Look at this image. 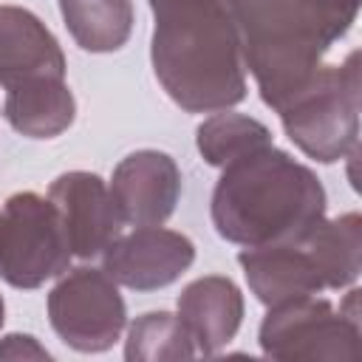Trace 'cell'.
Listing matches in <instances>:
<instances>
[{
	"label": "cell",
	"instance_id": "6da1fadb",
	"mask_svg": "<svg viewBox=\"0 0 362 362\" xmlns=\"http://www.w3.org/2000/svg\"><path fill=\"white\" fill-rule=\"evenodd\" d=\"M153 8V71L187 113L229 110L246 99L238 31L221 0H147Z\"/></svg>",
	"mask_w": 362,
	"mask_h": 362
},
{
	"label": "cell",
	"instance_id": "7a4b0ae2",
	"mask_svg": "<svg viewBox=\"0 0 362 362\" xmlns=\"http://www.w3.org/2000/svg\"><path fill=\"white\" fill-rule=\"evenodd\" d=\"M212 223L238 246L294 243L325 218V189L314 170L274 144L221 167Z\"/></svg>",
	"mask_w": 362,
	"mask_h": 362
},
{
	"label": "cell",
	"instance_id": "3957f363",
	"mask_svg": "<svg viewBox=\"0 0 362 362\" xmlns=\"http://www.w3.org/2000/svg\"><path fill=\"white\" fill-rule=\"evenodd\" d=\"M263 102L283 110L322 68L331 42L294 0H221Z\"/></svg>",
	"mask_w": 362,
	"mask_h": 362
},
{
	"label": "cell",
	"instance_id": "277c9868",
	"mask_svg": "<svg viewBox=\"0 0 362 362\" xmlns=\"http://www.w3.org/2000/svg\"><path fill=\"white\" fill-rule=\"evenodd\" d=\"M286 136L322 164L356 153L359 141V54L342 65H322L314 79L277 110Z\"/></svg>",
	"mask_w": 362,
	"mask_h": 362
},
{
	"label": "cell",
	"instance_id": "5b68a950",
	"mask_svg": "<svg viewBox=\"0 0 362 362\" xmlns=\"http://www.w3.org/2000/svg\"><path fill=\"white\" fill-rule=\"evenodd\" d=\"M359 288L348 291L345 308H334L314 294L269 305L260 325V348L272 359L308 362H356L359 359Z\"/></svg>",
	"mask_w": 362,
	"mask_h": 362
},
{
	"label": "cell",
	"instance_id": "8992f818",
	"mask_svg": "<svg viewBox=\"0 0 362 362\" xmlns=\"http://www.w3.org/2000/svg\"><path fill=\"white\" fill-rule=\"evenodd\" d=\"M68 263V235L51 198L14 192L0 206V280L14 288H37L59 277Z\"/></svg>",
	"mask_w": 362,
	"mask_h": 362
},
{
	"label": "cell",
	"instance_id": "52a82bcc",
	"mask_svg": "<svg viewBox=\"0 0 362 362\" xmlns=\"http://www.w3.org/2000/svg\"><path fill=\"white\" fill-rule=\"evenodd\" d=\"M48 320L65 345L82 354H99L124 331L127 308L105 269L79 266L51 288Z\"/></svg>",
	"mask_w": 362,
	"mask_h": 362
},
{
	"label": "cell",
	"instance_id": "ba28073f",
	"mask_svg": "<svg viewBox=\"0 0 362 362\" xmlns=\"http://www.w3.org/2000/svg\"><path fill=\"white\" fill-rule=\"evenodd\" d=\"M195 260V246L187 235L161 226H136L119 235L102 252L105 274L133 291H156L175 283Z\"/></svg>",
	"mask_w": 362,
	"mask_h": 362
},
{
	"label": "cell",
	"instance_id": "9c48e42d",
	"mask_svg": "<svg viewBox=\"0 0 362 362\" xmlns=\"http://www.w3.org/2000/svg\"><path fill=\"white\" fill-rule=\"evenodd\" d=\"M48 198L62 218L71 255L96 257L122 235L124 221L113 204V195L93 173H62L48 187Z\"/></svg>",
	"mask_w": 362,
	"mask_h": 362
},
{
	"label": "cell",
	"instance_id": "30bf717a",
	"mask_svg": "<svg viewBox=\"0 0 362 362\" xmlns=\"http://www.w3.org/2000/svg\"><path fill=\"white\" fill-rule=\"evenodd\" d=\"M110 195L124 223L161 226L181 198V170L161 150H136L116 164Z\"/></svg>",
	"mask_w": 362,
	"mask_h": 362
},
{
	"label": "cell",
	"instance_id": "8fae6325",
	"mask_svg": "<svg viewBox=\"0 0 362 362\" xmlns=\"http://www.w3.org/2000/svg\"><path fill=\"white\" fill-rule=\"evenodd\" d=\"M238 263L243 266L252 294L263 305H277V303L308 297L325 288L322 274L311 252L305 249L303 238L294 243L249 246L238 255Z\"/></svg>",
	"mask_w": 362,
	"mask_h": 362
},
{
	"label": "cell",
	"instance_id": "7c38bea8",
	"mask_svg": "<svg viewBox=\"0 0 362 362\" xmlns=\"http://www.w3.org/2000/svg\"><path fill=\"white\" fill-rule=\"evenodd\" d=\"M178 320L187 328L195 354L212 356L235 339L243 320V294L229 277H198L178 297Z\"/></svg>",
	"mask_w": 362,
	"mask_h": 362
},
{
	"label": "cell",
	"instance_id": "4fadbf2b",
	"mask_svg": "<svg viewBox=\"0 0 362 362\" xmlns=\"http://www.w3.org/2000/svg\"><path fill=\"white\" fill-rule=\"evenodd\" d=\"M28 76H65V57L45 23L20 6H0V85Z\"/></svg>",
	"mask_w": 362,
	"mask_h": 362
},
{
	"label": "cell",
	"instance_id": "5bb4252c",
	"mask_svg": "<svg viewBox=\"0 0 362 362\" xmlns=\"http://www.w3.org/2000/svg\"><path fill=\"white\" fill-rule=\"evenodd\" d=\"M3 113L28 139H54L74 124L76 102L65 76H28L6 88Z\"/></svg>",
	"mask_w": 362,
	"mask_h": 362
},
{
	"label": "cell",
	"instance_id": "9a60e30c",
	"mask_svg": "<svg viewBox=\"0 0 362 362\" xmlns=\"http://www.w3.org/2000/svg\"><path fill=\"white\" fill-rule=\"evenodd\" d=\"M305 249L311 252L325 288H345L359 277V255H362V221L356 212L339 215L334 221H320L305 238Z\"/></svg>",
	"mask_w": 362,
	"mask_h": 362
},
{
	"label": "cell",
	"instance_id": "2e32d148",
	"mask_svg": "<svg viewBox=\"0 0 362 362\" xmlns=\"http://www.w3.org/2000/svg\"><path fill=\"white\" fill-rule=\"evenodd\" d=\"M62 20L82 51H119L133 31V0H59Z\"/></svg>",
	"mask_w": 362,
	"mask_h": 362
},
{
	"label": "cell",
	"instance_id": "e0dca14e",
	"mask_svg": "<svg viewBox=\"0 0 362 362\" xmlns=\"http://www.w3.org/2000/svg\"><path fill=\"white\" fill-rule=\"evenodd\" d=\"M198 153L212 167H226L240 156H249L260 147L272 144V133L263 122L232 113V110H215V116L204 119L195 130Z\"/></svg>",
	"mask_w": 362,
	"mask_h": 362
},
{
	"label": "cell",
	"instance_id": "ac0fdd59",
	"mask_svg": "<svg viewBox=\"0 0 362 362\" xmlns=\"http://www.w3.org/2000/svg\"><path fill=\"white\" fill-rule=\"evenodd\" d=\"M124 356L127 362H175V359H192L198 354L187 328L175 314L147 311L130 325Z\"/></svg>",
	"mask_w": 362,
	"mask_h": 362
},
{
	"label": "cell",
	"instance_id": "d6986e66",
	"mask_svg": "<svg viewBox=\"0 0 362 362\" xmlns=\"http://www.w3.org/2000/svg\"><path fill=\"white\" fill-rule=\"evenodd\" d=\"M305 17L320 28V34L334 45L348 34V28L356 20L359 0H294Z\"/></svg>",
	"mask_w": 362,
	"mask_h": 362
},
{
	"label": "cell",
	"instance_id": "ffe728a7",
	"mask_svg": "<svg viewBox=\"0 0 362 362\" xmlns=\"http://www.w3.org/2000/svg\"><path fill=\"white\" fill-rule=\"evenodd\" d=\"M0 359H51V354L28 334H8L0 339Z\"/></svg>",
	"mask_w": 362,
	"mask_h": 362
},
{
	"label": "cell",
	"instance_id": "44dd1931",
	"mask_svg": "<svg viewBox=\"0 0 362 362\" xmlns=\"http://www.w3.org/2000/svg\"><path fill=\"white\" fill-rule=\"evenodd\" d=\"M3 320H6V305H3V300H0V325H3Z\"/></svg>",
	"mask_w": 362,
	"mask_h": 362
}]
</instances>
